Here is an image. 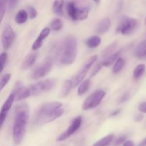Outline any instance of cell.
I'll use <instances>...</instances> for the list:
<instances>
[{
    "label": "cell",
    "mask_w": 146,
    "mask_h": 146,
    "mask_svg": "<svg viewBox=\"0 0 146 146\" xmlns=\"http://www.w3.org/2000/svg\"><path fill=\"white\" fill-rule=\"evenodd\" d=\"M143 118L144 116L142 113H138L137 114V115H135V116L134 117V120H135V121H136V122H140V121H141L143 119Z\"/></svg>",
    "instance_id": "8d00e7d4"
},
{
    "label": "cell",
    "mask_w": 146,
    "mask_h": 146,
    "mask_svg": "<svg viewBox=\"0 0 146 146\" xmlns=\"http://www.w3.org/2000/svg\"><path fill=\"white\" fill-rule=\"evenodd\" d=\"M101 38L98 36H94L86 40V45L90 48H94L98 47L101 44Z\"/></svg>",
    "instance_id": "d6986e66"
},
{
    "label": "cell",
    "mask_w": 146,
    "mask_h": 146,
    "mask_svg": "<svg viewBox=\"0 0 146 146\" xmlns=\"http://www.w3.org/2000/svg\"><path fill=\"white\" fill-rule=\"evenodd\" d=\"M63 104L58 101L46 103L40 107L34 115L36 124H46L53 122L64 114Z\"/></svg>",
    "instance_id": "6da1fadb"
},
{
    "label": "cell",
    "mask_w": 146,
    "mask_h": 146,
    "mask_svg": "<svg viewBox=\"0 0 146 146\" xmlns=\"http://www.w3.org/2000/svg\"><path fill=\"white\" fill-rule=\"evenodd\" d=\"M145 25H146V18H145Z\"/></svg>",
    "instance_id": "b9f144b4"
},
{
    "label": "cell",
    "mask_w": 146,
    "mask_h": 146,
    "mask_svg": "<svg viewBox=\"0 0 146 146\" xmlns=\"http://www.w3.org/2000/svg\"><path fill=\"white\" fill-rule=\"evenodd\" d=\"M117 48V44L116 43H113V44H111V45L108 46V47L105 48V49L102 52V56L104 58L108 56L111 55V54H113L115 50Z\"/></svg>",
    "instance_id": "484cf974"
},
{
    "label": "cell",
    "mask_w": 146,
    "mask_h": 146,
    "mask_svg": "<svg viewBox=\"0 0 146 146\" xmlns=\"http://www.w3.org/2000/svg\"><path fill=\"white\" fill-rule=\"evenodd\" d=\"M141 58V59H143V60H146V49L144 51V52L143 53V54L141 55V58Z\"/></svg>",
    "instance_id": "60d3db41"
},
{
    "label": "cell",
    "mask_w": 146,
    "mask_h": 146,
    "mask_svg": "<svg viewBox=\"0 0 146 146\" xmlns=\"http://www.w3.org/2000/svg\"><path fill=\"white\" fill-rule=\"evenodd\" d=\"M27 14H28V16L30 17V19H33L37 17L38 13H37L36 9L34 7L29 6L28 8H27Z\"/></svg>",
    "instance_id": "4dcf8cb0"
},
{
    "label": "cell",
    "mask_w": 146,
    "mask_h": 146,
    "mask_svg": "<svg viewBox=\"0 0 146 146\" xmlns=\"http://www.w3.org/2000/svg\"><path fill=\"white\" fill-rule=\"evenodd\" d=\"M102 67H103V66H102V64H101H101H96V65L95 66V67L94 68V69L92 70V71H91L90 78H92V77L95 76L96 75V74H98L100 71H101V68H102Z\"/></svg>",
    "instance_id": "1f68e13d"
},
{
    "label": "cell",
    "mask_w": 146,
    "mask_h": 146,
    "mask_svg": "<svg viewBox=\"0 0 146 146\" xmlns=\"http://www.w3.org/2000/svg\"><path fill=\"white\" fill-rule=\"evenodd\" d=\"M66 11L70 18L74 21L86 19L89 14V9L88 7H78L74 1L67 3Z\"/></svg>",
    "instance_id": "277c9868"
},
{
    "label": "cell",
    "mask_w": 146,
    "mask_h": 146,
    "mask_svg": "<svg viewBox=\"0 0 146 146\" xmlns=\"http://www.w3.org/2000/svg\"><path fill=\"white\" fill-rule=\"evenodd\" d=\"M56 81L54 79H45L40 81L29 86L31 90V95L38 96L44 92L50 91L54 87Z\"/></svg>",
    "instance_id": "52a82bcc"
},
{
    "label": "cell",
    "mask_w": 146,
    "mask_h": 146,
    "mask_svg": "<svg viewBox=\"0 0 146 146\" xmlns=\"http://www.w3.org/2000/svg\"><path fill=\"white\" fill-rule=\"evenodd\" d=\"M138 146H146V138H144V139L138 144Z\"/></svg>",
    "instance_id": "ab89813d"
},
{
    "label": "cell",
    "mask_w": 146,
    "mask_h": 146,
    "mask_svg": "<svg viewBox=\"0 0 146 146\" xmlns=\"http://www.w3.org/2000/svg\"><path fill=\"white\" fill-rule=\"evenodd\" d=\"M145 71V66L144 64H139L133 70V78L134 79L138 80L142 76Z\"/></svg>",
    "instance_id": "cb8c5ba5"
},
{
    "label": "cell",
    "mask_w": 146,
    "mask_h": 146,
    "mask_svg": "<svg viewBox=\"0 0 146 146\" xmlns=\"http://www.w3.org/2000/svg\"><path fill=\"white\" fill-rule=\"evenodd\" d=\"M81 123H82V117L77 116L76 118H75L73 120L69 127L64 133L60 134L57 137L56 141H58V142H61V141H64L65 140L68 139V138H70L71 135H74L79 129L81 125Z\"/></svg>",
    "instance_id": "30bf717a"
},
{
    "label": "cell",
    "mask_w": 146,
    "mask_h": 146,
    "mask_svg": "<svg viewBox=\"0 0 146 146\" xmlns=\"http://www.w3.org/2000/svg\"><path fill=\"white\" fill-rule=\"evenodd\" d=\"M126 135H121V136H120L119 138H118V139L115 141V146H118V145H122L123 143L125 141V140H126Z\"/></svg>",
    "instance_id": "e575fe53"
},
{
    "label": "cell",
    "mask_w": 146,
    "mask_h": 146,
    "mask_svg": "<svg viewBox=\"0 0 146 146\" xmlns=\"http://www.w3.org/2000/svg\"><path fill=\"white\" fill-rule=\"evenodd\" d=\"M73 88V84L71 79H67L64 81L63 86L61 89V92H60V97L61 98H65L71 91V88Z\"/></svg>",
    "instance_id": "e0dca14e"
},
{
    "label": "cell",
    "mask_w": 146,
    "mask_h": 146,
    "mask_svg": "<svg viewBox=\"0 0 146 146\" xmlns=\"http://www.w3.org/2000/svg\"><path fill=\"white\" fill-rule=\"evenodd\" d=\"M28 120V106L26 104H20L15 109V118L13 126V141L15 145H20L22 142L26 133Z\"/></svg>",
    "instance_id": "7a4b0ae2"
},
{
    "label": "cell",
    "mask_w": 146,
    "mask_h": 146,
    "mask_svg": "<svg viewBox=\"0 0 146 146\" xmlns=\"http://www.w3.org/2000/svg\"><path fill=\"white\" fill-rule=\"evenodd\" d=\"M111 27V21L108 17L103 19L100 22L98 23V26L96 28V32L98 34H105L106 31H108L110 29Z\"/></svg>",
    "instance_id": "5bb4252c"
},
{
    "label": "cell",
    "mask_w": 146,
    "mask_h": 146,
    "mask_svg": "<svg viewBox=\"0 0 146 146\" xmlns=\"http://www.w3.org/2000/svg\"><path fill=\"white\" fill-rule=\"evenodd\" d=\"M90 86H91V81H90V79H86L83 81L80 84L79 86H78V91H77L78 95L82 96L84 95V94H85L88 91Z\"/></svg>",
    "instance_id": "7402d4cb"
},
{
    "label": "cell",
    "mask_w": 146,
    "mask_h": 146,
    "mask_svg": "<svg viewBox=\"0 0 146 146\" xmlns=\"http://www.w3.org/2000/svg\"><path fill=\"white\" fill-rule=\"evenodd\" d=\"M96 60L97 56H93L86 61V63L83 66L82 68L80 69V71L77 72V74L73 77L72 79H71L72 81L73 87H76L77 86H78V84H80L84 81L88 71H89L91 67L94 65V63L96 61Z\"/></svg>",
    "instance_id": "ba28073f"
},
{
    "label": "cell",
    "mask_w": 146,
    "mask_h": 146,
    "mask_svg": "<svg viewBox=\"0 0 146 146\" xmlns=\"http://www.w3.org/2000/svg\"><path fill=\"white\" fill-rule=\"evenodd\" d=\"M121 51H116V52H114L113 54H111V55L105 57L104 59V61L101 62V64H102L103 66L108 67L112 65L113 63L115 62L117 59L119 58L120 55H121Z\"/></svg>",
    "instance_id": "9a60e30c"
},
{
    "label": "cell",
    "mask_w": 146,
    "mask_h": 146,
    "mask_svg": "<svg viewBox=\"0 0 146 146\" xmlns=\"http://www.w3.org/2000/svg\"><path fill=\"white\" fill-rule=\"evenodd\" d=\"M114 139V135L110 134L96 142L92 146H108L112 143Z\"/></svg>",
    "instance_id": "44dd1931"
},
{
    "label": "cell",
    "mask_w": 146,
    "mask_h": 146,
    "mask_svg": "<svg viewBox=\"0 0 146 146\" xmlns=\"http://www.w3.org/2000/svg\"><path fill=\"white\" fill-rule=\"evenodd\" d=\"M123 146H134V143L132 141H126L123 143Z\"/></svg>",
    "instance_id": "74e56055"
},
{
    "label": "cell",
    "mask_w": 146,
    "mask_h": 146,
    "mask_svg": "<svg viewBox=\"0 0 146 146\" xmlns=\"http://www.w3.org/2000/svg\"><path fill=\"white\" fill-rule=\"evenodd\" d=\"M146 49V40L142 41L141 44H138V46H137V48H135V56L138 57V58H141V55L143 54V53L144 52V51Z\"/></svg>",
    "instance_id": "4316f807"
},
{
    "label": "cell",
    "mask_w": 146,
    "mask_h": 146,
    "mask_svg": "<svg viewBox=\"0 0 146 146\" xmlns=\"http://www.w3.org/2000/svg\"><path fill=\"white\" fill-rule=\"evenodd\" d=\"M15 39V33L10 25H7L4 28L1 34V44L4 50H8L12 45Z\"/></svg>",
    "instance_id": "8fae6325"
},
{
    "label": "cell",
    "mask_w": 146,
    "mask_h": 146,
    "mask_svg": "<svg viewBox=\"0 0 146 146\" xmlns=\"http://www.w3.org/2000/svg\"><path fill=\"white\" fill-rule=\"evenodd\" d=\"M11 74H6L4 76H2L1 78H0V92L2 91L3 88L7 86L9 81L11 79Z\"/></svg>",
    "instance_id": "83f0119b"
},
{
    "label": "cell",
    "mask_w": 146,
    "mask_h": 146,
    "mask_svg": "<svg viewBox=\"0 0 146 146\" xmlns=\"http://www.w3.org/2000/svg\"><path fill=\"white\" fill-rule=\"evenodd\" d=\"M13 94L14 95V101H22L31 96V90L29 87H22L20 85H17Z\"/></svg>",
    "instance_id": "7c38bea8"
},
{
    "label": "cell",
    "mask_w": 146,
    "mask_h": 146,
    "mask_svg": "<svg viewBox=\"0 0 146 146\" xmlns=\"http://www.w3.org/2000/svg\"><path fill=\"white\" fill-rule=\"evenodd\" d=\"M130 98V94L128 92H125L121 96V98L119 100V104H123V103L126 102L127 101H128Z\"/></svg>",
    "instance_id": "836d02e7"
},
{
    "label": "cell",
    "mask_w": 146,
    "mask_h": 146,
    "mask_svg": "<svg viewBox=\"0 0 146 146\" xmlns=\"http://www.w3.org/2000/svg\"><path fill=\"white\" fill-rule=\"evenodd\" d=\"M50 28L48 27H46L44 29H42V31L40 32L39 35L37 37L36 39L35 40V41L34 42V44H32V46H31V49L33 51H36V50L39 49L43 45V41L44 40L46 39L47 36L49 35L50 34Z\"/></svg>",
    "instance_id": "4fadbf2b"
},
{
    "label": "cell",
    "mask_w": 146,
    "mask_h": 146,
    "mask_svg": "<svg viewBox=\"0 0 146 146\" xmlns=\"http://www.w3.org/2000/svg\"><path fill=\"white\" fill-rule=\"evenodd\" d=\"M77 39L74 36H68L64 41L60 52V62L63 65H71L77 56Z\"/></svg>",
    "instance_id": "3957f363"
},
{
    "label": "cell",
    "mask_w": 146,
    "mask_h": 146,
    "mask_svg": "<svg viewBox=\"0 0 146 146\" xmlns=\"http://www.w3.org/2000/svg\"><path fill=\"white\" fill-rule=\"evenodd\" d=\"M8 60V55L6 52H3L0 54V74L3 71Z\"/></svg>",
    "instance_id": "f546056e"
},
{
    "label": "cell",
    "mask_w": 146,
    "mask_h": 146,
    "mask_svg": "<svg viewBox=\"0 0 146 146\" xmlns=\"http://www.w3.org/2000/svg\"><path fill=\"white\" fill-rule=\"evenodd\" d=\"M19 0H7V8L9 10H13L18 4Z\"/></svg>",
    "instance_id": "d6a6232c"
},
{
    "label": "cell",
    "mask_w": 146,
    "mask_h": 146,
    "mask_svg": "<svg viewBox=\"0 0 146 146\" xmlns=\"http://www.w3.org/2000/svg\"><path fill=\"white\" fill-rule=\"evenodd\" d=\"M28 14L24 9L19 10L15 16V21L19 24H24L28 19Z\"/></svg>",
    "instance_id": "ffe728a7"
},
{
    "label": "cell",
    "mask_w": 146,
    "mask_h": 146,
    "mask_svg": "<svg viewBox=\"0 0 146 146\" xmlns=\"http://www.w3.org/2000/svg\"><path fill=\"white\" fill-rule=\"evenodd\" d=\"M125 59L119 57V58L115 61V64H114L113 67V73L115 74L121 72V71H122L123 68V67L125 66Z\"/></svg>",
    "instance_id": "603a6c76"
},
{
    "label": "cell",
    "mask_w": 146,
    "mask_h": 146,
    "mask_svg": "<svg viewBox=\"0 0 146 146\" xmlns=\"http://www.w3.org/2000/svg\"><path fill=\"white\" fill-rule=\"evenodd\" d=\"M64 0H54L53 3V11L58 16L64 15Z\"/></svg>",
    "instance_id": "ac0fdd59"
},
{
    "label": "cell",
    "mask_w": 146,
    "mask_h": 146,
    "mask_svg": "<svg viewBox=\"0 0 146 146\" xmlns=\"http://www.w3.org/2000/svg\"><path fill=\"white\" fill-rule=\"evenodd\" d=\"M53 65H54V60L51 57L47 58L44 61L42 64L36 67L31 74V78L33 79H38L45 77L48 75V73L52 69Z\"/></svg>",
    "instance_id": "9c48e42d"
},
{
    "label": "cell",
    "mask_w": 146,
    "mask_h": 146,
    "mask_svg": "<svg viewBox=\"0 0 146 146\" xmlns=\"http://www.w3.org/2000/svg\"><path fill=\"white\" fill-rule=\"evenodd\" d=\"M138 109L141 113H146V102H143L139 106Z\"/></svg>",
    "instance_id": "d590c367"
},
{
    "label": "cell",
    "mask_w": 146,
    "mask_h": 146,
    "mask_svg": "<svg viewBox=\"0 0 146 146\" xmlns=\"http://www.w3.org/2000/svg\"><path fill=\"white\" fill-rule=\"evenodd\" d=\"M121 112V109L115 110V111H114L113 112L111 113V117H113V116H115V115H118V114H119Z\"/></svg>",
    "instance_id": "f35d334b"
},
{
    "label": "cell",
    "mask_w": 146,
    "mask_h": 146,
    "mask_svg": "<svg viewBox=\"0 0 146 146\" xmlns=\"http://www.w3.org/2000/svg\"><path fill=\"white\" fill-rule=\"evenodd\" d=\"M63 28V22L60 19H55L53 20L50 25V29L53 31H60Z\"/></svg>",
    "instance_id": "d4e9b609"
},
{
    "label": "cell",
    "mask_w": 146,
    "mask_h": 146,
    "mask_svg": "<svg viewBox=\"0 0 146 146\" xmlns=\"http://www.w3.org/2000/svg\"><path fill=\"white\" fill-rule=\"evenodd\" d=\"M138 27V21L128 17H123L117 27L116 31L123 35H128L133 32Z\"/></svg>",
    "instance_id": "8992f818"
},
{
    "label": "cell",
    "mask_w": 146,
    "mask_h": 146,
    "mask_svg": "<svg viewBox=\"0 0 146 146\" xmlns=\"http://www.w3.org/2000/svg\"><path fill=\"white\" fill-rule=\"evenodd\" d=\"M36 58V53H34V54H29V55H28L26 57L25 59L24 60V61H23V64L22 65H21V68L24 70H26L27 69V68L31 67L34 64Z\"/></svg>",
    "instance_id": "2e32d148"
},
{
    "label": "cell",
    "mask_w": 146,
    "mask_h": 146,
    "mask_svg": "<svg viewBox=\"0 0 146 146\" xmlns=\"http://www.w3.org/2000/svg\"><path fill=\"white\" fill-rule=\"evenodd\" d=\"M7 7V0H0V24L2 21Z\"/></svg>",
    "instance_id": "f1b7e54d"
},
{
    "label": "cell",
    "mask_w": 146,
    "mask_h": 146,
    "mask_svg": "<svg viewBox=\"0 0 146 146\" xmlns=\"http://www.w3.org/2000/svg\"><path fill=\"white\" fill-rule=\"evenodd\" d=\"M95 1H98V0H95Z\"/></svg>",
    "instance_id": "7bdbcfd3"
},
{
    "label": "cell",
    "mask_w": 146,
    "mask_h": 146,
    "mask_svg": "<svg viewBox=\"0 0 146 146\" xmlns=\"http://www.w3.org/2000/svg\"><path fill=\"white\" fill-rule=\"evenodd\" d=\"M105 96L106 92L104 90H96L86 98L82 104V109L84 111H89L96 108L100 105Z\"/></svg>",
    "instance_id": "5b68a950"
}]
</instances>
